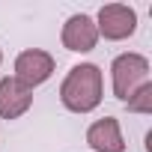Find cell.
Wrapping results in <instances>:
<instances>
[{
	"label": "cell",
	"mask_w": 152,
	"mask_h": 152,
	"mask_svg": "<svg viewBox=\"0 0 152 152\" xmlns=\"http://www.w3.org/2000/svg\"><path fill=\"white\" fill-rule=\"evenodd\" d=\"M96 30L107 42H122V39L134 36V30H137V12L131 6H125V3H104L99 9Z\"/></svg>",
	"instance_id": "cell-3"
},
{
	"label": "cell",
	"mask_w": 152,
	"mask_h": 152,
	"mask_svg": "<svg viewBox=\"0 0 152 152\" xmlns=\"http://www.w3.org/2000/svg\"><path fill=\"white\" fill-rule=\"evenodd\" d=\"M110 84H113V96L119 102H128L134 90L149 84V60L143 54H134V51L119 54L110 63Z\"/></svg>",
	"instance_id": "cell-2"
},
{
	"label": "cell",
	"mask_w": 152,
	"mask_h": 152,
	"mask_svg": "<svg viewBox=\"0 0 152 152\" xmlns=\"http://www.w3.org/2000/svg\"><path fill=\"white\" fill-rule=\"evenodd\" d=\"M60 39H63V48H66V51L87 54V51H93V48L99 45V30H96V21H93L90 15H84V12L72 15V18L63 24Z\"/></svg>",
	"instance_id": "cell-5"
},
{
	"label": "cell",
	"mask_w": 152,
	"mask_h": 152,
	"mask_svg": "<svg viewBox=\"0 0 152 152\" xmlns=\"http://www.w3.org/2000/svg\"><path fill=\"white\" fill-rule=\"evenodd\" d=\"M102 96H104V81L96 63L72 66L60 84V102L72 113H93L102 104Z\"/></svg>",
	"instance_id": "cell-1"
},
{
	"label": "cell",
	"mask_w": 152,
	"mask_h": 152,
	"mask_svg": "<svg viewBox=\"0 0 152 152\" xmlns=\"http://www.w3.org/2000/svg\"><path fill=\"white\" fill-rule=\"evenodd\" d=\"M125 104L131 113H152V84H143L140 90H134Z\"/></svg>",
	"instance_id": "cell-8"
},
{
	"label": "cell",
	"mask_w": 152,
	"mask_h": 152,
	"mask_svg": "<svg viewBox=\"0 0 152 152\" xmlns=\"http://www.w3.org/2000/svg\"><path fill=\"white\" fill-rule=\"evenodd\" d=\"M51 75H54V57H51L48 51H42V48H27V51H21V54L15 57V75H12V78H15L18 84H24L27 90L45 84Z\"/></svg>",
	"instance_id": "cell-4"
},
{
	"label": "cell",
	"mask_w": 152,
	"mask_h": 152,
	"mask_svg": "<svg viewBox=\"0 0 152 152\" xmlns=\"http://www.w3.org/2000/svg\"><path fill=\"white\" fill-rule=\"evenodd\" d=\"M87 143L96 152H125V137L116 116H102L87 128Z\"/></svg>",
	"instance_id": "cell-6"
},
{
	"label": "cell",
	"mask_w": 152,
	"mask_h": 152,
	"mask_svg": "<svg viewBox=\"0 0 152 152\" xmlns=\"http://www.w3.org/2000/svg\"><path fill=\"white\" fill-rule=\"evenodd\" d=\"M30 104H33V90H27L15 78L0 81V119H18L30 110Z\"/></svg>",
	"instance_id": "cell-7"
},
{
	"label": "cell",
	"mask_w": 152,
	"mask_h": 152,
	"mask_svg": "<svg viewBox=\"0 0 152 152\" xmlns=\"http://www.w3.org/2000/svg\"><path fill=\"white\" fill-rule=\"evenodd\" d=\"M0 63H3V51H0Z\"/></svg>",
	"instance_id": "cell-9"
}]
</instances>
